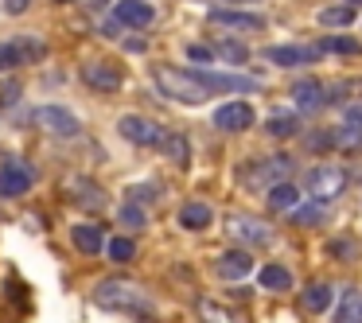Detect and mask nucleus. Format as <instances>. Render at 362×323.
<instances>
[{
    "label": "nucleus",
    "instance_id": "nucleus-21",
    "mask_svg": "<svg viewBox=\"0 0 362 323\" xmlns=\"http://www.w3.org/2000/svg\"><path fill=\"white\" fill-rule=\"evenodd\" d=\"M199 319L203 323H245V315L222 307L218 300H199Z\"/></svg>",
    "mask_w": 362,
    "mask_h": 323
},
{
    "label": "nucleus",
    "instance_id": "nucleus-38",
    "mask_svg": "<svg viewBox=\"0 0 362 323\" xmlns=\"http://www.w3.org/2000/svg\"><path fill=\"white\" fill-rule=\"evenodd\" d=\"M346 125H362V102L346 105Z\"/></svg>",
    "mask_w": 362,
    "mask_h": 323
},
{
    "label": "nucleus",
    "instance_id": "nucleus-5",
    "mask_svg": "<svg viewBox=\"0 0 362 323\" xmlns=\"http://www.w3.org/2000/svg\"><path fill=\"white\" fill-rule=\"evenodd\" d=\"M343 187H346V172H343V168H335V164H320V168L308 172V191H312L315 199H323V203L335 199Z\"/></svg>",
    "mask_w": 362,
    "mask_h": 323
},
{
    "label": "nucleus",
    "instance_id": "nucleus-16",
    "mask_svg": "<svg viewBox=\"0 0 362 323\" xmlns=\"http://www.w3.org/2000/svg\"><path fill=\"white\" fill-rule=\"evenodd\" d=\"M253 269V257L245 249H230L218 257V265H214V273L222 276V281H242V276H250Z\"/></svg>",
    "mask_w": 362,
    "mask_h": 323
},
{
    "label": "nucleus",
    "instance_id": "nucleus-24",
    "mask_svg": "<svg viewBox=\"0 0 362 323\" xmlns=\"http://www.w3.org/2000/svg\"><path fill=\"white\" fill-rule=\"evenodd\" d=\"M323 218H327V206H323V199H315V203L296 206V211H292V222H296V226H320Z\"/></svg>",
    "mask_w": 362,
    "mask_h": 323
},
{
    "label": "nucleus",
    "instance_id": "nucleus-29",
    "mask_svg": "<svg viewBox=\"0 0 362 323\" xmlns=\"http://www.w3.org/2000/svg\"><path fill=\"white\" fill-rule=\"evenodd\" d=\"M296 129H300V121L292 117V113H281V117H269L265 121V133L269 136H292Z\"/></svg>",
    "mask_w": 362,
    "mask_h": 323
},
{
    "label": "nucleus",
    "instance_id": "nucleus-32",
    "mask_svg": "<svg viewBox=\"0 0 362 323\" xmlns=\"http://www.w3.org/2000/svg\"><path fill=\"white\" fill-rule=\"evenodd\" d=\"M117 214H121V222H125L129 230H144V222H148V218H144V211H141V203H136V206H133V203L121 206Z\"/></svg>",
    "mask_w": 362,
    "mask_h": 323
},
{
    "label": "nucleus",
    "instance_id": "nucleus-20",
    "mask_svg": "<svg viewBox=\"0 0 362 323\" xmlns=\"http://www.w3.org/2000/svg\"><path fill=\"white\" fill-rule=\"evenodd\" d=\"M331 296H335V292H331L327 281H312V284L304 288V296H300V300H304L308 312H327V307H331Z\"/></svg>",
    "mask_w": 362,
    "mask_h": 323
},
{
    "label": "nucleus",
    "instance_id": "nucleus-30",
    "mask_svg": "<svg viewBox=\"0 0 362 323\" xmlns=\"http://www.w3.org/2000/svg\"><path fill=\"white\" fill-rule=\"evenodd\" d=\"M110 257L117 261V265L133 261L136 257V242H133V237H113V242H110Z\"/></svg>",
    "mask_w": 362,
    "mask_h": 323
},
{
    "label": "nucleus",
    "instance_id": "nucleus-10",
    "mask_svg": "<svg viewBox=\"0 0 362 323\" xmlns=\"http://www.w3.org/2000/svg\"><path fill=\"white\" fill-rule=\"evenodd\" d=\"M43 59V43L40 40H12V43H0V71H16L24 63H35Z\"/></svg>",
    "mask_w": 362,
    "mask_h": 323
},
{
    "label": "nucleus",
    "instance_id": "nucleus-3",
    "mask_svg": "<svg viewBox=\"0 0 362 323\" xmlns=\"http://www.w3.org/2000/svg\"><path fill=\"white\" fill-rule=\"evenodd\" d=\"M226 237L238 245H253V249H265L273 245V226L261 218H250V214H230L226 218Z\"/></svg>",
    "mask_w": 362,
    "mask_h": 323
},
{
    "label": "nucleus",
    "instance_id": "nucleus-40",
    "mask_svg": "<svg viewBox=\"0 0 362 323\" xmlns=\"http://www.w3.org/2000/svg\"><path fill=\"white\" fill-rule=\"evenodd\" d=\"M346 4H354V8H358V4H362V0H346Z\"/></svg>",
    "mask_w": 362,
    "mask_h": 323
},
{
    "label": "nucleus",
    "instance_id": "nucleus-4",
    "mask_svg": "<svg viewBox=\"0 0 362 323\" xmlns=\"http://www.w3.org/2000/svg\"><path fill=\"white\" fill-rule=\"evenodd\" d=\"M32 183H35V172L24 164V160H0V195L4 199L28 195Z\"/></svg>",
    "mask_w": 362,
    "mask_h": 323
},
{
    "label": "nucleus",
    "instance_id": "nucleus-37",
    "mask_svg": "<svg viewBox=\"0 0 362 323\" xmlns=\"http://www.w3.org/2000/svg\"><path fill=\"white\" fill-rule=\"evenodd\" d=\"M160 187H133L129 191V199H136V203H144V199H156Z\"/></svg>",
    "mask_w": 362,
    "mask_h": 323
},
{
    "label": "nucleus",
    "instance_id": "nucleus-13",
    "mask_svg": "<svg viewBox=\"0 0 362 323\" xmlns=\"http://www.w3.org/2000/svg\"><path fill=\"white\" fill-rule=\"evenodd\" d=\"M292 102H296L300 113H315V110H323V105L331 102V90L323 86V82L308 78V82H296V90H292Z\"/></svg>",
    "mask_w": 362,
    "mask_h": 323
},
{
    "label": "nucleus",
    "instance_id": "nucleus-18",
    "mask_svg": "<svg viewBox=\"0 0 362 323\" xmlns=\"http://www.w3.org/2000/svg\"><path fill=\"white\" fill-rule=\"evenodd\" d=\"M296 206H300V191H296V183H292V180L273 183V187H269V211L284 214V211H296Z\"/></svg>",
    "mask_w": 362,
    "mask_h": 323
},
{
    "label": "nucleus",
    "instance_id": "nucleus-19",
    "mask_svg": "<svg viewBox=\"0 0 362 323\" xmlns=\"http://www.w3.org/2000/svg\"><path fill=\"white\" fill-rule=\"evenodd\" d=\"M292 156H269V160H261L257 164V172H261V183H269V187H273V183H284L281 175H292Z\"/></svg>",
    "mask_w": 362,
    "mask_h": 323
},
{
    "label": "nucleus",
    "instance_id": "nucleus-22",
    "mask_svg": "<svg viewBox=\"0 0 362 323\" xmlns=\"http://www.w3.org/2000/svg\"><path fill=\"white\" fill-rule=\"evenodd\" d=\"M335 319L339 323H362V292L358 288H346L343 300L335 307Z\"/></svg>",
    "mask_w": 362,
    "mask_h": 323
},
{
    "label": "nucleus",
    "instance_id": "nucleus-6",
    "mask_svg": "<svg viewBox=\"0 0 362 323\" xmlns=\"http://www.w3.org/2000/svg\"><path fill=\"white\" fill-rule=\"evenodd\" d=\"M82 82H86L90 90H98V94H117L121 71L113 63H105V59H90V63H82Z\"/></svg>",
    "mask_w": 362,
    "mask_h": 323
},
{
    "label": "nucleus",
    "instance_id": "nucleus-15",
    "mask_svg": "<svg viewBox=\"0 0 362 323\" xmlns=\"http://www.w3.org/2000/svg\"><path fill=\"white\" fill-rule=\"evenodd\" d=\"M211 24H222L230 32H261L265 20H257L253 12H234V8H214L211 12Z\"/></svg>",
    "mask_w": 362,
    "mask_h": 323
},
{
    "label": "nucleus",
    "instance_id": "nucleus-14",
    "mask_svg": "<svg viewBox=\"0 0 362 323\" xmlns=\"http://www.w3.org/2000/svg\"><path fill=\"white\" fill-rule=\"evenodd\" d=\"M265 55H269V63H276V66H312V63H320L327 51L323 47H269Z\"/></svg>",
    "mask_w": 362,
    "mask_h": 323
},
{
    "label": "nucleus",
    "instance_id": "nucleus-28",
    "mask_svg": "<svg viewBox=\"0 0 362 323\" xmlns=\"http://www.w3.org/2000/svg\"><path fill=\"white\" fill-rule=\"evenodd\" d=\"M320 47H323V51H331V55H358L362 43H358V40H351V35H331V40H323Z\"/></svg>",
    "mask_w": 362,
    "mask_h": 323
},
{
    "label": "nucleus",
    "instance_id": "nucleus-11",
    "mask_svg": "<svg viewBox=\"0 0 362 323\" xmlns=\"http://www.w3.org/2000/svg\"><path fill=\"white\" fill-rule=\"evenodd\" d=\"M63 191H66V195H74V203L86 206V211H105V206H110L105 191L98 187L94 180H86V175H74V180H66Z\"/></svg>",
    "mask_w": 362,
    "mask_h": 323
},
{
    "label": "nucleus",
    "instance_id": "nucleus-1",
    "mask_svg": "<svg viewBox=\"0 0 362 323\" xmlns=\"http://www.w3.org/2000/svg\"><path fill=\"white\" fill-rule=\"evenodd\" d=\"M152 78H156V90L164 98H172V102H183V105H203L211 102L214 86L206 82L203 71H180V66H156L152 71Z\"/></svg>",
    "mask_w": 362,
    "mask_h": 323
},
{
    "label": "nucleus",
    "instance_id": "nucleus-25",
    "mask_svg": "<svg viewBox=\"0 0 362 323\" xmlns=\"http://www.w3.org/2000/svg\"><path fill=\"white\" fill-rule=\"evenodd\" d=\"M261 288H273V292L292 288V273L284 265H265L261 269Z\"/></svg>",
    "mask_w": 362,
    "mask_h": 323
},
{
    "label": "nucleus",
    "instance_id": "nucleus-23",
    "mask_svg": "<svg viewBox=\"0 0 362 323\" xmlns=\"http://www.w3.org/2000/svg\"><path fill=\"white\" fill-rule=\"evenodd\" d=\"M180 222L187 230H206V226H211V206H206V203H187L180 211Z\"/></svg>",
    "mask_w": 362,
    "mask_h": 323
},
{
    "label": "nucleus",
    "instance_id": "nucleus-2",
    "mask_svg": "<svg viewBox=\"0 0 362 323\" xmlns=\"http://www.w3.org/2000/svg\"><path fill=\"white\" fill-rule=\"evenodd\" d=\"M94 304L98 307H148V292L136 281H125V276H110L94 288Z\"/></svg>",
    "mask_w": 362,
    "mask_h": 323
},
{
    "label": "nucleus",
    "instance_id": "nucleus-39",
    "mask_svg": "<svg viewBox=\"0 0 362 323\" xmlns=\"http://www.w3.org/2000/svg\"><path fill=\"white\" fill-rule=\"evenodd\" d=\"M105 4H110V0H94V8H105Z\"/></svg>",
    "mask_w": 362,
    "mask_h": 323
},
{
    "label": "nucleus",
    "instance_id": "nucleus-34",
    "mask_svg": "<svg viewBox=\"0 0 362 323\" xmlns=\"http://www.w3.org/2000/svg\"><path fill=\"white\" fill-rule=\"evenodd\" d=\"M331 253L343 257V261H354V257H358V245H354L351 237H335V242H331Z\"/></svg>",
    "mask_w": 362,
    "mask_h": 323
},
{
    "label": "nucleus",
    "instance_id": "nucleus-7",
    "mask_svg": "<svg viewBox=\"0 0 362 323\" xmlns=\"http://www.w3.org/2000/svg\"><path fill=\"white\" fill-rule=\"evenodd\" d=\"M35 121H40L51 136H78V129H82V121L74 117L66 105H40V110H35Z\"/></svg>",
    "mask_w": 362,
    "mask_h": 323
},
{
    "label": "nucleus",
    "instance_id": "nucleus-31",
    "mask_svg": "<svg viewBox=\"0 0 362 323\" xmlns=\"http://www.w3.org/2000/svg\"><path fill=\"white\" fill-rule=\"evenodd\" d=\"M160 148H164V152H172V160H175V164H187V141H183V136L168 133Z\"/></svg>",
    "mask_w": 362,
    "mask_h": 323
},
{
    "label": "nucleus",
    "instance_id": "nucleus-17",
    "mask_svg": "<svg viewBox=\"0 0 362 323\" xmlns=\"http://www.w3.org/2000/svg\"><path fill=\"white\" fill-rule=\"evenodd\" d=\"M71 242H74V249L90 253V257L105 249V234L98 226H90V222H74V226H71Z\"/></svg>",
    "mask_w": 362,
    "mask_h": 323
},
{
    "label": "nucleus",
    "instance_id": "nucleus-35",
    "mask_svg": "<svg viewBox=\"0 0 362 323\" xmlns=\"http://www.w3.org/2000/svg\"><path fill=\"white\" fill-rule=\"evenodd\" d=\"M20 102V82H0V105Z\"/></svg>",
    "mask_w": 362,
    "mask_h": 323
},
{
    "label": "nucleus",
    "instance_id": "nucleus-8",
    "mask_svg": "<svg viewBox=\"0 0 362 323\" xmlns=\"http://www.w3.org/2000/svg\"><path fill=\"white\" fill-rule=\"evenodd\" d=\"M253 121H257V113H253L250 102H222L218 110H214V125H218L222 133H245Z\"/></svg>",
    "mask_w": 362,
    "mask_h": 323
},
{
    "label": "nucleus",
    "instance_id": "nucleus-36",
    "mask_svg": "<svg viewBox=\"0 0 362 323\" xmlns=\"http://www.w3.org/2000/svg\"><path fill=\"white\" fill-rule=\"evenodd\" d=\"M0 4H4V12H8V16H20V12H28V4H32V0H0Z\"/></svg>",
    "mask_w": 362,
    "mask_h": 323
},
{
    "label": "nucleus",
    "instance_id": "nucleus-12",
    "mask_svg": "<svg viewBox=\"0 0 362 323\" xmlns=\"http://www.w3.org/2000/svg\"><path fill=\"white\" fill-rule=\"evenodd\" d=\"M113 20H117L121 28H152V20H156V8H152L148 0H121L117 8H113Z\"/></svg>",
    "mask_w": 362,
    "mask_h": 323
},
{
    "label": "nucleus",
    "instance_id": "nucleus-33",
    "mask_svg": "<svg viewBox=\"0 0 362 323\" xmlns=\"http://www.w3.org/2000/svg\"><path fill=\"white\" fill-rule=\"evenodd\" d=\"M187 59H191V63H199V66H211L214 59H218V51H214V47H203V43H191V47H187Z\"/></svg>",
    "mask_w": 362,
    "mask_h": 323
},
{
    "label": "nucleus",
    "instance_id": "nucleus-27",
    "mask_svg": "<svg viewBox=\"0 0 362 323\" xmlns=\"http://www.w3.org/2000/svg\"><path fill=\"white\" fill-rule=\"evenodd\" d=\"M214 51H218V59H222V63H230V66H245V63H250V51H245L242 43H234V40H222Z\"/></svg>",
    "mask_w": 362,
    "mask_h": 323
},
{
    "label": "nucleus",
    "instance_id": "nucleus-41",
    "mask_svg": "<svg viewBox=\"0 0 362 323\" xmlns=\"http://www.w3.org/2000/svg\"><path fill=\"white\" fill-rule=\"evenodd\" d=\"M55 4H74V0H55Z\"/></svg>",
    "mask_w": 362,
    "mask_h": 323
},
{
    "label": "nucleus",
    "instance_id": "nucleus-26",
    "mask_svg": "<svg viewBox=\"0 0 362 323\" xmlns=\"http://www.w3.org/2000/svg\"><path fill=\"white\" fill-rule=\"evenodd\" d=\"M323 28H346V24H354V4H343V8H323L320 16Z\"/></svg>",
    "mask_w": 362,
    "mask_h": 323
},
{
    "label": "nucleus",
    "instance_id": "nucleus-9",
    "mask_svg": "<svg viewBox=\"0 0 362 323\" xmlns=\"http://www.w3.org/2000/svg\"><path fill=\"white\" fill-rule=\"evenodd\" d=\"M117 129H121V136H125L129 144H144V148L164 144V136H168L164 129H160L156 121H148V117H121Z\"/></svg>",
    "mask_w": 362,
    "mask_h": 323
}]
</instances>
